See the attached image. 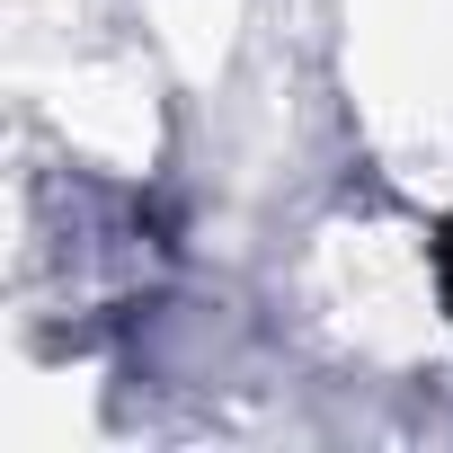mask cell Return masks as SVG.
I'll return each instance as SVG.
<instances>
[{
	"mask_svg": "<svg viewBox=\"0 0 453 453\" xmlns=\"http://www.w3.org/2000/svg\"><path fill=\"white\" fill-rule=\"evenodd\" d=\"M435 276H444V311H453V222H444V241H435Z\"/></svg>",
	"mask_w": 453,
	"mask_h": 453,
	"instance_id": "obj_1",
	"label": "cell"
}]
</instances>
